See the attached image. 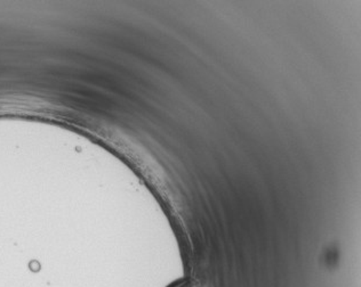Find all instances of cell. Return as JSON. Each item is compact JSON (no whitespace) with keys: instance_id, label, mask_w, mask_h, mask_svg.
Here are the masks:
<instances>
[{"instance_id":"6da1fadb","label":"cell","mask_w":361,"mask_h":287,"mask_svg":"<svg viewBox=\"0 0 361 287\" xmlns=\"http://www.w3.org/2000/svg\"><path fill=\"white\" fill-rule=\"evenodd\" d=\"M174 287H190V285L188 284V283H182V284L176 285V286Z\"/></svg>"}]
</instances>
